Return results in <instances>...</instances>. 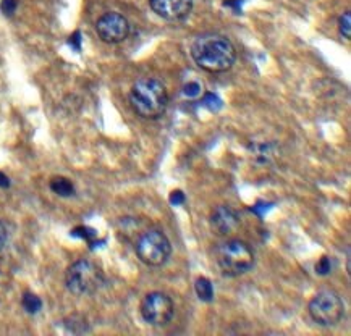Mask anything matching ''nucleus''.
<instances>
[{
  "instance_id": "nucleus-1",
  "label": "nucleus",
  "mask_w": 351,
  "mask_h": 336,
  "mask_svg": "<svg viewBox=\"0 0 351 336\" xmlns=\"http://www.w3.org/2000/svg\"><path fill=\"white\" fill-rule=\"evenodd\" d=\"M191 57L202 70L209 73H223L237 60V51L230 39L222 34H201L191 44Z\"/></svg>"
},
{
  "instance_id": "nucleus-2",
  "label": "nucleus",
  "mask_w": 351,
  "mask_h": 336,
  "mask_svg": "<svg viewBox=\"0 0 351 336\" xmlns=\"http://www.w3.org/2000/svg\"><path fill=\"white\" fill-rule=\"evenodd\" d=\"M130 104L134 114L144 120L160 118L169 107L167 88L152 76L139 78L130 91Z\"/></svg>"
},
{
  "instance_id": "nucleus-3",
  "label": "nucleus",
  "mask_w": 351,
  "mask_h": 336,
  "mask_svg": "<svg viewBox=\"0 0 351 336\" xmlns=\"http://www.w3.org/2000/svg\"><path fill=\"white\" fill-rule=\"evenodd\" d=\"M217 266L225 276L237 279L254 267L256 257L251 246L241 240H227L215 250Z\"/></svg>"
},
{
  "instance_id": "nucleus-4",
  "label": "nucleus",
  "mask_w": 351,
  "mask_h": 336,
  "mask_svg": "<svg viewBox=\"0 0 351 336\" xmlns=\"http://www.w3.org/2000/svg\"><path fill=\"white\" fill-rule=\"evenodd\" d=\"M65 285L76 296L94 294L104 285V273L94 262L80 259L66 268Z\"/></svg>"
},
{
  "instance_id": "nucleus-5",
  "label": "nucleus",
  "mask_w": 351,
  "mask_h": 336,
  "mask_svg": "<svg viewBox=\"0 0 351 336\" xmlns=\"http://www.w3.org/2000/svg\"><path fill=\"white\" fill-rule=\"evenodd\" d=\"M134 249H136L139 261L149 267L164 266L172 254V244L169 238L164 231L157 230V228L144 231L136 241Z\"/></svg>"
},
{
  "instance_id": "nucleus-6",
  "label": "nucleus",
  "mask_w": 351,
  "mask_h": 336,
  "mask_svg": "<svg viewBox=\"0 0 351 336\" xmlns=\"http://www.w3.org/2000/svg\"><path fill=\"white\" fill-rule=\"evenodd\" d=\"M343 313L345 304L335 291H321L309 302V315L321 326H335L343 319Z\"/></svg>"
},
{
  "instance_id": "nucleus-7",
  "label": "nucleus",
  "mask_w": 351,
  "mask_h": 336,
  "mask_svg": "<svg viewBox=\"0 0 351 336\" xmlns=\"http://www.w3.org/2000/svg\"><path fill=\"white\" fill-rule=\"evenodd\" d=\"M139 312L146 324L152 326H165L173 319L175 306L167 294L162 291H152L144 296Z\"/></svg>"
},
{
  "instance_id": "nucleus-8",
  "label": "nucleus",
  "mask_w": 351,
  "mask_h": 336,
  "mask_svg": "<svg viewBox=\"0 0 351 336\" xmlns=\"http://www.w3.org/2000/svg\"><path fill=\"white\" fill-rule=\"evenodd\" d=\"M97 36L107 44H120L128 38L130 23L121 13L109 12L102 15L96 23Z\"/></svg>"
},
{
  "instance_id": "nucleus-9",
  "label": "nucleus",
  "mask_w": 351,
  "mask_h": 336,
  "mask_svg": "<svg viewBox=\"0 0 351 336\" xmlns=\"http://www.w3.org/2000/svg\"><path fill=\"white\" fill-rule=\"evenodd\" d=\"M152 12L167 21H182L193 10V0H149Z\"/></svg>"
},
{
  "instance_id": "nucleus-10",
  "label": "nucleus",
  "mask_w": 351,
  "mask_h": 336,
  "mask_svg": "<svg viewBox=\"0 0 351 336\" xmlns=\"http://www.w3.org/2000/svg\"><path fill=\"white\" fill-rule=\"evenodd\" d=\"M240 227V217L228 205H217L210 214V228L217 236H228Z\"/></svg>"
},
{
  "instance_id": "nucleus-11",
  "label": "nucleus",
  "mask_w": 351,
  "mask_h": 336,
  "mask_svg": "<svg viewBox=\"0 0 351 336\" xmlns=\"http://www.w3.org/2000/svg\"><path fill=\"white\" fill-rule=\"evenodd\" d=\"M51 190L56 192L57 196H62V197H70L75 194V186L73 183L70 180H66V178H53L51 181Z\"/></svg>"
},
{
  "instance_id": "nucleus-12",
  "label": "nucleus",
  "mask_w": 351,
  "mask_h": 336,
  "mask_svg": "<svg viewBox=\"0 0 351 336\" xmlns=\"http://www.w3.org/2000/svg\"><path fill=\"white\" fill-rule=\"evenodd\" d=\"M195 291L197 294V298L201 299V301L204 302H210L214 299V288H213V283L208 279H204V276H201V279L196 280L195 283Z\"/></svg>"
},
{
  "instance_id": "nucleus-13",
  "label": "nucleus",
  "mask_w": 351,
  "mask_h": 336,
  "mask_svg": "<svg viewBox=\"0 0 351 336\" xmlns=\"http://www.w3.org/2000/svg\"><path fill=\"white\" fill-rule=\"evenodd\" d=\"M21 306L28 313H38L43 309V301L33 293H25L23 299H21Z\"/></svg>"
},
{
  "instance_id": "nucleus-14",
  "label": "nucleus",
  "mask_w": 351,
  "mask_h": 336,
  "mask_svg": "<svg viewBox=\"0 0 351 336\" xmlns=\"http://www.w3.org/2000/svg\"><path fill=\"white\" fill-rule=\"evenodd\" d=\"M183 94H184V97H188V99H196V97H199L201 94H202L201 83H197V81H188V83L183 86Z\"/></svg>"
},
{
  "instance_id": "nucleus-15",
  "label": "nucleus",
  "mask_w": 351,
  "mask_h": 336,
  "mask_svg": "<svg viewBox=\"0 0 351 336\" xmlns=\"http://www.w3.org/2000/svg\"><path fill=\"white\" fill-rule=\"evenodd\" d=\"M339 29H340V34L343 36L345 39L351 38V15H350V12H345L343 15L340 16Z\"/></svg>"
},
{
  "instance_id": "nucleus-16",
  "label": "nucleus",
  "mask_w": 351,
  "mask_h": 336,
  "mask_svg": "<svg viewBox=\"0 0 351 336\" xmlns=\"http://www.w3.org/2000/svg\"><path fill=\"white\" fill-rule=\"evenodd\" d=\"M71 235L78 236V238L86 240V241H89V243H93V240L96 238V231L91 230V228H88V227H78V228H75Z\"/></svg>"
},
{
  "instance_id": "nucleus-17",
  "label": "nucleus",
  "mask_w": 351,
  "mask_h": 336,
  "mask_svg": "<svg viewBox=\"0 0 351 336\" xmlns=\"http://www.w3.org/2000/svg\"><path fill=\"white\" fill-rule=\"evenodd\" d=\"M18 7V0H2V3H0V10H2L5 15H13Z\"/></svg>"
},
{
  "instance_id": "nucleus-18",
  "label": "nucleus",
  "mask_w": 351,
  "mask_h": 336,
  "mask_svg": "<svg viewBox=\"0 0 351 336\" xmlns=\"http://www.w3.org/2000/svg\"><path fill=\"white\" fill-rule=\"evenodd\" d=\"M316 270L319 275H327V273H330V259L322 257L316 266Z\"/></svg>"
},
{
  "instance_id": "nucleus-19",
  "label": "nucleus",
  "mask_w": 351,
  "mask_h": 336,
  "mask_svg": "<svg viewBox=\"0 0 351 336\" xmlns=\"http://www.w3.org/2000/svg\"><path fill=\"white\" fill-rule=\"evenodd\" d=\"M7 241H8L7 228H5V225H3V223H2V220H0V253H2V250L5 249Z\"/></svg>"
},
{
  "instance_id": "nucleus-20",
  "label": "nucleus",
  "mask_w": 351,
  "mask_h": 336,
  "mask_svg": "<svg viewBox=\"0 0 351 336\" xmlns=\"http://www.w3.org/2000/svg\"><path fill=\"white\" fill-rule=\"evenodd\" d=\"M69 44L75 49V51H81V33L80 31H76V33L71 36Z\"/></svg>"
},
{
  "instance_id": "nucleus-21",
  "label": "nucleus",
  "mask_w": 351,
  "mask_h": 336,
  "mask_svg": "<svg viewBox=\"0 0 351 336\" xmlns=\"http://www.w3.org/2000/svg\"><path fill=\"white\" fill-rule=\"evenodd\" d=\"M170 203L175 204V205H180L184 203V194L182 191H173L172 196H170Z\"/></svg>"
},
{
  "instance_id": "nucleus-22",
  "label": "nucleus",
  "mask_w": 351,
  "mask_h": 336,
  "mask_svg": "<svg viewBox=\"0 0 351 336\" xmlns=\"http://www.w3.org/2000/svg\"><path fill=\"white\" fill-rule=\"evenodd\" d=\"M8 186H10V180H8L7 175L0 172V188H8Z\"/></svg>"
}]
</instances>
